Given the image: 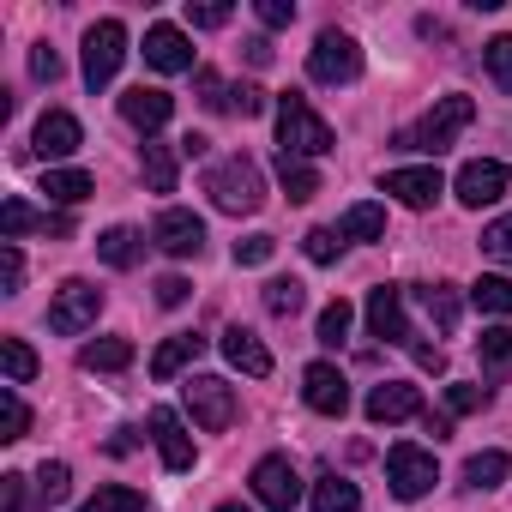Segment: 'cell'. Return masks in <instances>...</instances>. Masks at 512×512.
Listing matches in <instances>:
<instances>
[{"label": "cell", "mask_w": 512, "mask_h": 512, "mask_svg": "<svg viewBox=\"0 0 512 512\" xmlns=\"http://www.w3.org/2000/svg\"><path fill=\"white\" fill-rule=\"evenodd\" d=\"M380 187H386L398 205H410V211H428V205L446 193V181H440V169H434V163H422V169H392Z\"/></svg>", "instance_id": "13"}, {"label": "cell", "mask_w": 512, "mask_h": 512, "mask_svg": "<svg viewBox=\"0 0 512 512\" xmlns=\"http://www.w3.org/2000/svg\"><path fill=\"white\" fill-rule=\"evenodd\" d=\"M223 356H229V368H241V374H253V380L272 374V350L253 338L247 326H229V332H223Z\"/></svg>", "instance_id": "21"}, {"label": "cell", "mask_w": 512, "mask_h": 512, "mask_svg": "<svg viewBox=\"0 0 512 512\" xmlns=\"http://www.w3.org/2000/svg\"><path fill=\"white\" fill-rule=\"evenodd\" d=\"M31 79H43V85H55V79H61V55H55L49 43H37V49H31Z\"/></svg>", "instance_id": "48"}, {"label": "cell", "mask_w": 512, "mask_h": 512, "mask_svg": "<svg viewBox=\"0 0 512 512\" xmlns=\"http://www.w3.org/2000/svg\"><path fill=\"white\" fill-rule=\"evenodd\" d=\"M121 61H127V25H121V19H97V25L85 31V85L103 91V85L121 73Z\"/></svg>", "instance_id": "6"}, {"label": "cell", "mask_w": 512, "mask_h": 512, "mask_svg": "<svg viewBox=\"0 0 512 512\" xmlns=\"http://www.w3.org/2000/svg\"><path fill=\"white\" fill-rule=\"evenodd\" d=\"M151 241L169 253V260H193V253L205 247V217H193V211H181V205H169L163 217H157V229H151Z\"/></svg>", "instance_id": "11"}, {"label": "cell", "mask_w": 512, "mask_h": 512, "mask_svg": "<svg viewBox=\"0 0 512 512\" xmlns=\"http://www.w3.org/2000/svg\"><path fill=\"white\" fill-rule=\"evenodd\" d=\"M410 356H416V368H428V374H446V350H434V344H410Z\"/></svg>", "instance_id": "53"}, {"label": "cell", "mask_w": 512, "mask_h": 512, "mask_svg": "<svg viewBox=\"0 0 512 512\" xmlns=\"http://www.w3.org/2000/svg\"><path fill=\"white\" fill-rule=\"evenodd\" d=\"M25 428H31V410L19 386H0V440H25Z\"/></svg>", "instance_id": "36"}, {"label": "cell", "mask_w": 512, "mask_h": 512, "mask_svg": "<svg viewBox=\"0 0 512 512\" xmlns=\"http://www.w3.org/2000/svg\"><path fill=\"white\" fill-rule=\"evenodd\" d=\"M253 500H260L266 512H296V500H302V470H296L284 452L260 458V464H253Z\"/></svg>", "instance_id": "8"}, {"label": "cell", "mask_w": 512, "mask_h": 512, "mask_svg": "<svg viewBox=\"0 0 512 512\" xmlns=\"http://www.w3.org/2000/svg\"><path fill=\"white\" fill-rule=\"evenodd\" d=\"M476 356H482V374L488 380H506L512 374V326H488L476 338Z\"/></svg>", "instance_id": "26"}, {"label": "cell", "mask_w": 512, "mask_h": 512, "mask_svg": "<svg viewBox=\"0 0 512 512\" xmlns=\"http://www.w3.org/2000/svg\"><path fill=\"white\" fill-rule=\"evenodd\" d=\"M422 428H428L434 440H446V434H452V416H434V410H422Z\"/></svg>", "instance_id": "54"}, {"label": "cell", "mask_w": 512, "mask_h": 512, "mask_svg": "<svg viewBox=\"0 0 512 512\" xmlns=\"http://www.w3.org/2000/svg\"><path fill=\"white\" fill-rule=\"evenodd\" d=\"M199 103L217 109V115H235V85H223V79L205 67V73H199Z\"/></svg>", "instance_id": "41"}, {"label": "cell", "mask_w": 512, "mask_h": 512, "mask_svg": "<svg viewBox=\"0 0 512 512\" xmlns=\"http://www.w3.org/2000/svg\"><path fill=\"white\" fill-rule=\"evenodd\" d=\"M0 368H7V386H25L37 374V356L25 338H0Z\"/></svg>", "instance_id": "35"}, {"label": "cell", "mask_w": 512, "mask_h": 512, "mask_svg": "<svg viewBox=\"0 0 512 512\" xmlns=\"http://www.w3.org/2000/svg\"><path fill=\"white\" fill-rule=\"evenodd\" d=\"M338 235H344V241H386V211L362 199V205H350V211L338 217Z\"/></svg>", "instance_id": "27"}, {"label": "cell", "mask_w": 512, "mask_h": 512, "mask_svg": "<svg viewBox=\"0 0 512 512\" xmlns=\"http://www.w3.org/2000/svg\"><path fill=\"white\" fill-rule=\"evenodd\" d=\"M302 253H308L314 266H332L338 253H344V235H338V229H308V235H302Z\"/></svg>", "instance_id": "40"}, {"label": "cell", "mask_w": 512, "mask_h": 512, "mask_svg": "<svg viewBox=\"0 0 512 512\" xmlns=\"http://www.w3.org/2000/svg\"><path fill=\"white\" fill-rule=\"evenodd\" d=\"M79 512H145V494H139V488H121V482H115V488H97V494H91V500H85Z\"/></svg>", "instance_id": "38"}, {"label": "cell", "mask_w": 512, "mask_h": 512, "mask_svg": "<svg viewBox=\"0 0 512 512\" xmlns=\"http://www.w3.org/2000/svg\"><path fill=\"white\" fill-rule=\"evenodd\" d=\"M488 404V386H446V410L452 416H470V410H482Z\"/></svg>", "instance_id": "47"}, {"label": "cell", "mask_w": 512, "mask_h": 512, "mask_svg": "<svg viewBox=\"0 0 512 512\" xmlns=\"http://www.w3.org/2000/svg\"><path fill=\"white\" fill-rule=\"evenodd\" d=\"M229 0H205V7H193V0H187V25L193 31H217V25H229Z\"/></svg>", "instance_id": "45"}, {"label": "cell", "mask_w": 512, "mask_h": 512, "mask_svg": "<svg viewBox=\"0 0 512 512\" xmlns=\"http://www.w3.org/2000/svg\"><path fill=\"white\" fill-rule=\"evenodd\" d=\"M25 229H43V235H73V217H67V211H31L25 199H7V205H0V235L19 241Z\"/></svg>", "instance_id": "17"}, {"label": "cell", "mask_w": 512, "mask_h": 512, "mask_svg": "<svg viewBox=\"0 0 512 512\" xmlns=\"http://www.w3.org/2000/svg\"><path fill=\"white\" fill-rule=\"evenodd\" d=\"M470 121H476V103L452 91V97H440V103H434V109H428L416 127H404L392 145H404V151H434V157H440V151H446V145H452V139H458Z\"/></svg>", "instance_id": "3"}, {"label": "cell", "mask_w": 512, "mask_h": 512, "mask_svg": "<svg viewBox=\"0 0 512 512\" xmlns=\"http://www.w3.org/2000/svg\"><path fill=\"white\" fill-rule=\"evenodd\" d=\"M302 398H308V410H320V416H344V410H350V380H344L332 362H314V368L302 374Z\"/></svg>", "instance_id": "14"}, {"label": "cell", "mask_w": 512, "mask_h": 512, "mask_svg": "<svg viewBox=\"0 0 512 512\" xmlns=\"http://www.w3.org/2000/svg\"><path fill=\"white\" fill-rule=\"evenodd\" d=\"M350 326H356V308H350V302H344V296H338V302H332V308H320V326H314V338H320V344H332V350H338V344H344V338H350Z\"/></svg>", "instance_id": "34"}, {"label": "cell", "mask_w": 512, "mask_h": 512, "mask_svg": "<svg viewBox=\"0 0 512 512\" xmlns=\"http://www.w3.org/2000/svg\"><path fill=\"white\" fill-rule=\"evenodd\" d=\"M181 398H187V416H193L205 434H223V428L235 422V386L217 380V374H193V380L181 386Z\"/></svg>", "instance_id": "7"}, {"label": "cell", "mask_w": 512, "mask_h": 512, "mask_svg": "<svg viewBox=\"0 0 512 512\" xmlns=\"http://www.w3.org/2000/svg\"><path fill=\"white\" fill-rule=\"evenodd\" d=\"M217 512H247V506H241V500H229V506H217Z\"/></svg>", "instance_id": "57"}, {"label": "cell", "mask_w": 512, "mask_h": 512, "mask_svg": "<svg viewBox=\"0 0 512 512\" xmlns=\"http://www.w3.org/2000/svg\"><path fill=\"white\" fill-rule=\"evenodd\" d=\"M205 193H211V205H217V211L247 217V211H260V205H266V169L253 163V157H241V151H235V157L211 163Z\"/></svg>", "instance_id": "1"}, {"label": "cell", "mask_w": 512, "mask_h": 512, "mask_svg": "<svg viewBox=\"0 0 512 512\" xmlns=\"http://www.w3.org/2000/svg\"><path fill=\"white\" fill-rule=\"evenodd\" d=\"M127 362H133V344L127 338H97V344L79 350V368L85 374H121Z\"/></svg>", "instance_id": "25"}, {"label": "cell", "mask_w": 512, "mask_h": 512, "mask_svg": "<svg viewBox=\"0 0 512 512\" xmlns=\"http://www.w3.org/2000/svg\"><path fill=\"white\" fill-rule=\"evenodd\" d=\"M416 302L428 308V320H434L440 332H452V326H458V314H464V302H458V290H452V284H422V290H416Z\"/></svg>", "instance_id": "29"}, {"label": "cell", "mask_w": 512, "mask_h": 512, "mask_svg": "<svg viewBox=\"0 0 512 512\" xmlns=\"http://www.w3.org/2000/svg\"><path fill=\"white\" fill-rule=\"evenodd\" d=\"M79 145H85V133H79V121H73L67 109H49V115L37 121V157L61 163V157H73Z\"/></svg>", "instance_id": "20"}, {"label": "cell", "mask_w": 512, "mask_h": 512, "mask_svg": "<svg viewBox=\"0 0 512 512\" xmlns=\"http://www.w3.org/2000/svg\"><path fill=\"white\" fill-rule=\"evenodd\" d=\"M145 61H151L157 73H193V43H187V31L151 25V31H145Z\"/></svg>", "instance_id": "15"}, {"label": "cell", "mask_w": 512, "mask_h": 512, "mask_svg": "<svg viewBox=\"0 0 512 512\" xmlns=\"http://www.w3.org/2000/svg\"><path fill=\"white\" fill-rule=\"evenodd\" d=\"M410 416H422V392L416 386H404V380H386V386H374L368 392V422H410Z\"/></svg>", "instance_id": "18"}, {"label": "cell", "mask_w": 512, "mask_h": 512, "mask_svg": "<svg viewBox=\"0 0 512 512\" xmlns=\"http://www.w3.org/2000/svg\"><path fill=\"white\" fill-rule=\"evenodd\" d=\"M308 500H314V512H356V506H362L356 482H344V476H320Z\"/></svg>", "instance_id": "32"}, {"label": "cell", "mask_w": 512, "mask_h": 512, "mask_svg": "<svg viewBox=\"0 0 512 512\" xmlns=\"http://www.w3.org/2000/svg\"><path fill=\"white\" fill-rule=\"evenodd\" d=\"M199 350H205V338L175 332L169 344H157V356H151V380H175L181 368H193V362H199Z\"/></svg>", "instance_id": "22"}, {"label": "cell", "mask_w": 512, "mask_h": 512, "mask_svg": "<svg viewBox=\"0 0 512 512\" xmlns=\"http://www.w3.org/2000/svg\"><path fill=\"white\" fill-rule=\"evenodd\" d=\"M470 302L494 320H512V278H476L470 284Z\"/></svg>", "instance_id": "33"}, {"label": "cell", "mask_w": 512, "mask_h": 512, "mask_svg": "<svg viewBox=\"0 0 512 512\" xmlns=\"http://www.w3.org/2000/svg\"><path fill=\"white\" fill-rule=\"evenodd\" d=\"M121 115H127V127H139V133L151 139V133L175 115V97H169V91H157V85H133V91L121 97Z\"/></svg>", "instance_id": "16"}, {"label": "cell", "mask_w": 512, "mask_h": 512, "mask_svg": "<svg viewBox=\"0 0 512 512\" xmlns=\"http://www.w3.org/2000/svg\"><path fill=\"white\" fill-rule=\"evenodd\" d=\"M247 61H253V67H266V61H272V43H266V37H253V43H247Z\"/></svg>", "instance_id": "55"}, {"label": "cell", "mask_w": 512, "mask_h": 512, "mask_svg": "<svg viewBox=\"0 0 512 512\" xmlns=\"http://www.w3.org/2000/svg\"><path fill=\"white\" fill-rule=\"evenodd\" d=\"M272 253H278L272 235H241V241H235V266H266Z\"/></svg>", "instance_id": "44"}, {"label": "cell", "mask_w": 512, "mask_h": 512, "mask_svg": "<svg viewBox=\"0 0 512 512\" xmlns=\"http://www.w3.org/2000/svg\"><path fill=\"white\" fill-rule=\"evenodd\" d=\"M91 187H97V181H91L85 169H49V175H43V193H49L55 205H79V199H91Z\"/></svg>", "instance_id": "31"}, {"label": "cell", "mask_w": 512, "mask_h": 512, "mask_svg": "<svg viewBox=\"0 0 512 512\" xmlns=\"http://www.w3.org/2000/svg\"><path fill=\"white\" fill-rule=\"evenodd\" d=\"M97 253H103V266L127 272V266H139L145 235H139V229H103V235H97Z\"/></svg>", "instance_id": "24"}, {"label": "cell", "mask_w": 512, "mask_h": 512, "mask_svg": "<svg viewBox=\"0 0 512 512\" xmlns=\"http://www.w3.org/2000/svg\"><path fill=\"white\" fill-rule=\"evenodd\" d=\"M19 284H25V253L7 241V247H0V290H7V296H19Z\"/></svg>", "instance_id": "46"}, {"label": "cell", "mask_w": 512, "mask_h": 512, "mask_svg": "<svg viewBox=\"0 0 512 512\" xmlns=\"http://www.w3.org/2000/svg\"><path fill=\"white\" fill-rule=\"evenodd\" d=\"M458 205H470V211H482V205H494V199H506V187H512V169L506 163H494V157H476V163H464L458 169Z\"/></svg>", "instance_id": "10"}, {"label": "cell", "mask_w": 512, "mask_h": 512, "mask_svg": "<svg viewBox=\"0 0 512 512\" xmlns=\"http://www.w3.org/2000/svg\"><path fill=\"white\" fill-rule=\"evenodd\" d=\"M235 115H266V91L260 85H235Z\"/></svg>", "instance_id": "52"}, {"label": "cell", "mask_w": 512, "mask_h": 512, "mask_svg": "<svg viewBox=\"0 0 512 512\" xmlns=\"http://www.w3.org/2000/svg\"><path fill=\"white\" fill-rule=\"evenodd\" d=\"M97 314H103V290L85 284V278H67V284L55 290V302H49V332L79 338V332L97 326Z\"/></svg>", "instance_id": "5"}, {"label": "cell", "mask_w": 512, "mask_h": 512, "mask_svg": "<svg viewBox=\"0 0 512 512\" xmlns=\"http://www.w3.org/2000/svg\"><path fill=\"white\" fill-rule=\"evenodd\" d=\"M482 253H488V260H500V266H512V217H494L482 229Z\"/></svg>", "instance_id": "43"}, {"label": "cell", "mask_w": 512, "mask_h": 512, "mask_svg": "<svg viewBox=\"0 0 512 512\" xmlns=\"http://www.w3.org/2000/svg\"><path fill=\"white\" fill-rule=\"evenodd\" d=\"M386 482H392L398 500H422V494L440 482L434 452H422V446H392V452H386Z\"/></svg>", "instance_id": "9"}, {"label": "cell", "mask_w": 512, "mask_h": 512, "mask_svg": "<svg viewBox=\"0 0 512 512\" xmlns=\"http://www.w3.org/2000/svg\"><path fill=\"white\" fill-rule=\"evenodd\" d=\"M151 440L163 452V470H193V440H187V422L175 410H151Z\"/></svg>", "instance_id": "19"}, {"label": "cell", "mask_w": 512, "mask_h": 512, "mask_svg": "<svg viewBox=\"0 0 512 512\" xmlns=\"http://www.w3.org/2000/svg\"><path fill=\"white\" fill-rule=\"evenodd\" d=\"M67 488H73V470H67L61 458H55V464L43 458V470H37V494H43V500L55 506V500H67Z\"/></svg>", "instance_id": "42"}, {"label": "cell", "mask_w": 512, "mask_h": 512, "mask_svg": "<svg viewBox=\"0 0 512 512\" xmlns=\"http://www.w3.org/2000/svg\"><path fill=\"white\" fill-rule=\"evenodd\" d=\"M187 290H193V284H187V278H175V272H169V278H157V302H163V308H181V302H187Z\"/></svg>", "instance_id": "51"}, {"label": "cell", "mask_w": 512, "mask_h": 512, "mask_svg": "<svg viewBox=\"0 0 512 512\" xmlns=\"http://www.w3.org/2000/svg\"><path fill=\"white\" fill-rule=\"evenodd\" d=\"M278 181H284V193H290L296 205L320 193V169H314V163H302V157H284V151H278Z\"/></svg>", "instance_id": "30"}, {"label": "cell", "mask_w": 512, "mask_h": 512, "mask_svg": "<svg viewBox=\"0 0 512 512\" xmlns=\"http://www.w3.org/2000/svg\"><path fill=\"white\" fill-rule=\"evenodd\" d=\"M482 67H488V79L500 91H512V37H488L482 43Z\"/></svg>", "instance_id": "39"}, {"label": "cell", "mask_w": 512, "mask_h": 512, "mask_svg": "<svg viewBox=\"0 0 512 512\" xmlns=\"http://www.w3.org/2000/svg\"><path fill=\"white\" fill-rule=\"evenodd\" d=\"M302 302H308V290H302L296 278H272V284H266V314L290 320V314H302Z\"/></svg>", "instance_id": "37"}, {"label": "cell", "mask_w": 512, "mask_h": 512, "mask_svg": "<svg viewBox=\"0 0 512 512\" xmlns=\"http://www.w3.org/2000/svg\"><path fill=\"white\" fill-rule=\"evenodd\" d=\"M338 139H332V127L314 115V103L302 97V91H290V97H278V151L284 157H326Z\"/></svg>", "instance_id": "2"}, {"label": "cell", "mask_w": 512, "mask_h": 512, "mask_svg": "<svg viewBox=\"0 0 512 512\" xmlns=\"http://www.w3.org/2000/svg\"><path fill=\"white\" fill-rule=\"evenodd\" d=\"M260 25L284 31V25H296V7H290V0H260Z\"/></svg>", "instance_id": "50"}, {"label": "cell", "mask_w": 512, "mask_h": 512, "mask_svg": "<svg viewBox=\"0 0 512 512\" xmlns=\"http://www.w3.org/2000/svg\"><path fill=\"white\" fill-rule=\"evenodd\" d=\"M506 476H512V458H506V452H494V446H488V452H470V458H464V488H476V494L500 488Z\"/></svg>", "instance_id": "23"}, {"label": "cell", "mask_w": 512, "mask_h": 512, "mask_svg": "<svg viewBox=\"0 0 512 512\" xmlns=\"http://www.w3.org/2000/svg\"><path fill=\"white\" fill-rule=\"evenodd\" d=\"M368 332L380 338V344H410V320H404V290L398 284H380V290H368Z\"/></svg>", "instance_id": "12"}, {"label": "cell", "mask_w": 512, "mask_h": 512, "mask_svg": "<svg viewBox=\"0 0 512 512\" xmlns=\"http://www.w3.org/2000/svg\"><path fill=\"white\" fill-rule=\"evenodd\" d=\"M145 181H151V193H175V175H181V163H175V145H157V139H145Z\"/></svg>", "instance_id": "28"}, {"label": "cell", "mask_w": 512, "mask_h": 512, "mask_svg": "<svg viewBox=\"0 0 512 512\" xmlns=\"http://www.w3.org/2000/svg\"><path fill=\"white\" fill-rule=\"evenodd\" d=\"M308 79L314 85H350L362 79V49L350 31H320L314 49H308Z\"/></svg>", "instance_id": "4"}, {"label": "cell", "mask_w": 512, "mask_h": 512, "mask_svg": "<svg viewBox=\"0 0 512 512\" xmlns=\"http://www.w3.org/2000/svg\"><path fill=\"white\" fill-rule=\"evenodd\" d=\"M205 145H211L205 133H187V139H181V157H205Z\"/></svg>", "instance_id": "56"}, {"label": "cell", "mask_w": 512, "mask_h": 512, "mask_svg": "<svg viewBox=\"0 0 512 512\" xmlns=\"http://www.w3.org/2000/svg\"><path fill=\"white\" fill-rule=\"evenodd\" d=\"M25 488H31L25 476H0V506H7V512H31V494Z\"/></svg>", "instance_id": "49"}]
</instances>
